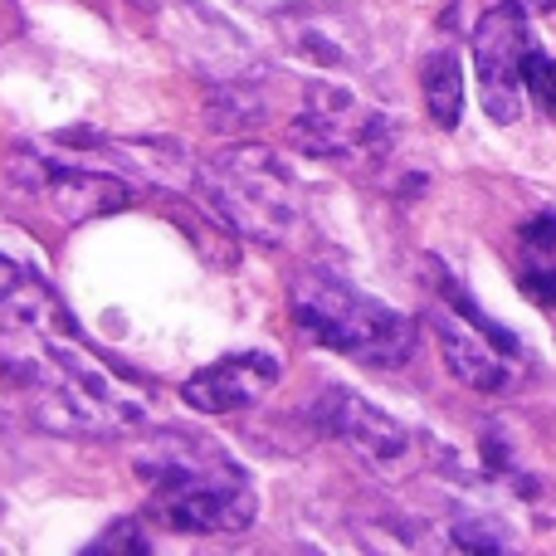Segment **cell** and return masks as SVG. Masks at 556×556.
<instances>
[{
	"label": "cell",
	"instance_id": "cell-15",
	"mask_svg": "<svg viewBox=\"0 0 556 556\" xmlns=\"http://www.w3.org/2000/svg\"><path fill=\"white\" fill-rule=\"evenodd\" d=\"M103 552H132V556H142V552H152V542H147L142 522L123 518V522H113V528H108V538L88 542V556H103Z\"/></svg>",
	"mask_w": 556,
	"mask_h": 556
},
{
	"label": "cell",
	"instance_id": "cell-8",
	"mask_svg": "<svg viewBox=\"0 0 556 556\" xmlns=\"http://www.w3.org/2000/svg\"><path fill=\"white\" fill-rule=\"evenodd\" d=\"M15 166H25V181L29 191H39L49 205L59 211V220L68 225H84V220H98L108 211H123L132 201L123 176L113 172H98V166H64L45 152V147H25L15 152Z\"/></svg>",
	"mask_w": 556,
	"mask_h": 556
},
{
	"label": "cell",
	"instance_id": "cell-6",
	"mask_svg": "<svg viewBox=\"0 0 556 556\" xmlns=\"http://www.w3.org/2000/svg\"><path fill=\"white\" fill-rule=\"evenodd\" d=\"M430 327H434V342H440V356L464 386L483 395H503L513 391L518 381V337L508 327H498L493 317H483L479 307L469 303L459 283L440 269V307L430 313Z\"/></svg>",
	"mask_w": 556,
	"mask_h": 556
},
{
	"label": "cell",
	"instance_id": "cell-4",
	"mask_svg": "<svg viewBox=\"0 0 556 556\" xmlns=\"http://www.w3.org/2000/svg\"><path fill=\"white\" fill-rule=\"evenodd\" d=\"M20 386L29 391L35 420L45 430L59 434H127L142 430L147 410L132 391L113 381L84 346L74 342V332L59 337L25 376Z\"/></svg>",
	"mask_w": 556,
	"mask_h": 556
},
{
	"label": "cell",
	"instance_id": "cell-13",
	"mask_svg": "<svg viewBox=\"0 0 556 556\" xmlns=\"http://www.w3.org/2000/svg\"><path fill=\"white\" fill-rule=\"evenodd\" d=\"M450 547H459V552H508L513 538L498 518H489V513H454L450 518Z\"/></svg>",
	"mask_w": 556,
	"mask_h": 556
},
{
	"label": "cell",
	"instance_id": "cell-12",
	"mask_svg": "<svg viewBox=\"0 0 556 556\" xmlns=\"http://www.w3.org/2000/svg\"><path fill=\"white\" fill-rule=\"evenodd\" d=\"M420 88H425V108L440 127H459L464 117V68L454 49H434L420 68Z\"/></svg>",
	"mask_w": 556,
	"mask_h": 556
},
{
	"label": "cell",
	"instance_id": "cell-9",
	"mask_svg": "<svg viewBox=\"0 0 556 556\" xmlns=\"http://www.w3.org/2000/svg\"><path fill=\"white\" fill-rule=\"evenodd\" d=\"M313 420L327 434H337L342 444H352L366 464H381V469H401L410 459V430H405L395 415H386L381 405H371L366 395L346 391V386H327L313 405Z\"/></svg>",
	"mask_w": 556,
	"mask_h": 556
},
{
	"label": "cell",
	"instance_id": "cell-5",
	"mask_svg": "<svg viewBox=\"0 0 556 556\" xmlns=\"http://www.w3.org/2000/svg\"><path fill=\"white\" fill-rule=\"evenodd\" d=\"M288 137L293 147H303L307 156H323L337 166H376L386 162L395 142L391 117H381L376 108H366L356 93L337 84H303L298 113L288 117Z\"/></svg>",
	"mask_w": 556,
	"mask_h": 556
},
{
	"label": "cell",
	"instance_id": "cell-11",
	"mask_svg": "<svg viewBox=\"0 0 556 556\" xmlns=\"http://www.w3.org/2000/svg\"><path fill=\"white\" fill-rule=\"evenodd\" d=\"M513 274H518L522 293H532L538 303H556V215H532L518 225Z\"/></svg>",
	"mask_w": 556,
	"mask_h": 556
},
{
	"label": "cell",
	"instance_id": "cell-14",
	"mask_svg": "<svg viewBox=\"0 0 556 556\" xmlns=\"http://www.w3.org/2000/svg\"><path fill=\"white\" fill-rule=\"evenodd\" d=\"M522 78H528V93L538 98V103L556 117V59H552V54H542V49L532 45V54H528V68H522Z\"/></svg>",
	"mask_w": 556,
	"mask_h": 556
},
{
	"label": "cell",
	"instance_id": "cell-1",
	"mask_svg": "<svg viewBox=\"0 0 556 556\" xmlns=\"http://www.w3.org/2000/svg\"><path fill=\"white\" fill-rule=\"evenodd\" d=\"M137 479L152 493L147 518L191 538H240L260 513L250 473L205 434H156L147 454H137Z\"/></svg>",
	"mask_w": 556,
	"mask_h": 556
},
{
	"label": "cell",
	"instance_id": "cell-2",
	"mask_svg": "<svg viewBox=\"0 0 556 556\" xmlns=\"http://www.w3.org/2000/svg\"><path fill=\"white\" fill-rule=\"evenodd\" d=\"M195 181L211 211L254 244H288L303 225V191L293 166L264 142L220 147L201 162Z\"/></svg>",
	"mask_w": 556,
	"mask_h": 556
},
{
	"label": "cell",
	"instance_id": "cell-7",
	"mask_svg": "<svg viewBox=\"0 0 556 556\" xmlns=\"http://www.w3.org/2000/svg\"><path fill=\"white\" fill-rule=\"evenodd\" d=\"M532 54V25L528 10L518 0H503L489 15L473 25V68H479V93H483V113L493 123H513L518 117V98L528 88L522 68Z\"/></svg>",
	"mask_w": 556,
	"mask_h": 556
},
{
	"label": "cell",
	"instance_id": "cell-3",
	"mask_svg": "<svg viewBox=\"0 0 556 556\" xmlns=\"http://www.w3.org/2000/svg\"><path fill=\"white\" fill-rule=\"evenodd\" d=\"M288 307H293V323L303 327L313 342L332 346L342 356H356L366 366H401L415 356V342H420V327L405 313L386 307L381 298L352 288L346 278L307 269L288 293Z\"/></svg>",
	"mask_w": 556,
	"mask_h": 556
},
{
	"label": "cell",
	"instance_id": "cell-16",
	"mask_svg": "<svg viewBox=\"0 0 556 556\" xmlns=\"http://www.w3.org/2000/svg\"><path fill=\"white\" fill-rule=\"evenodd\" d=\"M532 5H538V10H552V5H556V0H532Z\"/></svg>",
	"mask_w": 556,
	"mask_h": 556
},
{
	"label": "cell",
	"instance_id": "cell-10",
	"mask_svg": "<svg viewBox=\"0 0 556 556\" xmlns=\"http://www.w3.org/2000/svg\"><path fill=\"white\" fill-rule=\"evenodd\" d=\"M278 376H283V362L274 352H240V356L201 366L181 386V395L201 415H235V410H254L278 386Z\"/></svg>",
	"mask_w": 556,
	"mask_h": 556
}]
</instances>
